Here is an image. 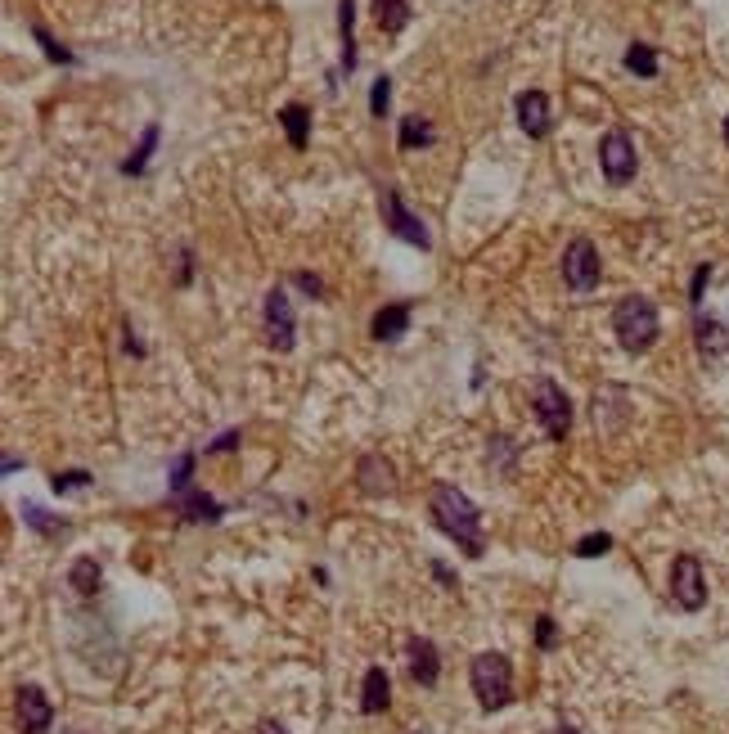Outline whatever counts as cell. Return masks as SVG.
I'll use <instances>...</instances> for the list:
<instances>
[{
	"label": "cell",
	"mask_w": 729,
	"mask_h": 734,
	"mask_svg": "<svg viewBox=\"0 0 729 734\" xmlns=\"http://www.w3.org/2000/svg\"><path fill=\"white\" fill-rule=\"evenodd\" d=\"M432 523L441 527V532L450 536V541L459 545V550L468 554V559H482L486 541H482V514H477V505L464 496L459 487H450V482H441V487H432Z\"/></svg>",
	"instance_id": "obj_1"
},
{
	"label": "cell",
	"mask_w": 729,
	"mask_h": 734,
	"mask_svg": "<svg viewBox=\"0 0 729 734\" xmlns=\"http://www.w3.org/2000/svg\"><path fill=\"white\" fill-rule=\"evenodd\" d=\"M612 334H617L621 352L644 356L648 347L657 343V334H662V320H657V307H653L648 298H639V293L621 298V302H617V311H612Z\"/></svg>",
	"instance_id": "obj_2"
},
{
	"label": "cell",
	"mask_w": 729,
	"mask_h": 734,
	"mask_svg": "<svg viewBox=\"0 0 729 734\" xmlns=\"http://www.w3.org/2000/svg\"><path fill=\"white\" fill-rule=\"evenodd\" d=\"M468 685H473L477 703H482V712H500V707L513 703V667L504 653L486 649L473 658V667H468Z\"/></svg>",
	"instance_id": "obj_3"
},
{
	"label": "cell",
	"mask_w": 729,
	"mask_h": 734,
	"mask_svg": "<svg viewBox=\"0 0 729 734\" xmlns=\"http://www.w3.org/2000/svg\"><path fill=\"white\" fill-rule=\"evenodd\" d=\"M189 473H194V455H176V464H171V509H176V514H185L189 523H221L225 518V509L216 505L212 496H203V491L194 487V478H189Z\"/></svg>",
	"instance_id": "obj_4"
},
{
	"label": "cell",
	"mask_w": 729,
	"mask_h": 734,
	"mask_svg": "<svg viewBox=\"0 0 729 734\" xmlns=\"http://www.w3.org/2000/svg\"><path fill=\"white\" fill-rule=\"evenodd\" d=\"M531 406H536V419L549 442H563L567 428H572V401H567V392L554 379H536L531 383Z\"/></svg>",
	"instance_id": "obj_5"
},
{
	"label": "cell",
	"mask_w": 729,
	"mask_h": 734,
	"mask_svg": "<svg viewBox=\"0 0 729 734\" xmlns=\"http://www.w3.org/2000/svg\"><path fill=\"white\" fill-rule=\"evenodd\" d=\"M378 208H383V226L392 230L396 239H405V244H414V248H423V253H428L432 235H428V226H423V221L414 217L410 208H405L401 190H392V185H387V190L378 194Z\"/></svg>",
	"instance_id": "obj_6"
},
{
	"label": "cell",
	"mask_w": 729,
	"mask_h": 734,
	"mask_svg": "<svg viewBox=\"0 0 729 734\" xmlns=\"http://www.w3.org/2000/svg\"><path fill=\"white\" fill-rule=\"evenodd\" d=\"M599 167H603V181H608V185L635 181V172H639L635 140H630L626 131H608V136L599 140Z\"/></svg>",
	"instance_id": "obj_7"
},
{
	"label": "cell",
	"mask_w": 729,
	"mask_h": 734,
	"mask_svg": "<svg viewBox=\"0 0 729 734\" xmlns=\"http://www.w3.org/2000/svg\"><path fill=\"white\" fill-rule=\"evenodd\" d=\"M671 599L684 613H698L707 604V577H702V563L693 554H675L671 563Z\"/></svg>",
	"instance_id": "obj_8"
},
{
	"label": "cell",
	"mask_w": 729,
	"mask_h": 734,
	"mask_svg": "<svg viewBox=\"0 0 729 734\" xmlns=\"http://www.w3.org/2000/svg\"><path fill=\"white\" fill-rule=\"evenodd\" d=\"M603 275V262H599V248L590 239H572L563 253V284L572 293H590Z\"/></svg>",
	"instance_id": "obj_9"
},
{
	"label": "cell",
	"mask_w": 729,
	"mask_h": 734,
	"mask_svg": "<svg viewBox=\"0 0 729 734\" xmlns=\"http://www.w3.org/2000/svg\"><path fill=\"white\" fill-rule=\"evenodd\" d=\"M261 316H266V343L275 347V352H293L297 343V316H293V302H288V293L270 289L266 293V307H261Z\"/></svg>",
	"instance_id": "obj_10"
},
{
	"label": "cell",
	"mask_w": 729,
	"mask_h": 734,
	"mask_svg": "<svg viewBox=\"0 0 729 734\" xmlns=\"http://www.w3.org/2000/svg\"><path fill=\"white\" fill-rule=\"evenodd\" d=\"M18 730L23 734H50L54 730V703L41 685H18Z\"/></svg>",
	"instance_id": "obj_11"
},
{
	"label": "cell",
	"mask_w": 729,
	"mask_h": 734,
	"mask_svg": "<svg viewBox=\"0 0 729 734\" xmlns=\"http://www.w3.org/2000/svg\"><path fill=\"white\" fill-rule=\"evenodd\" d=\"M513 113H518V127L527 131L531 140H545L554 131V113H549V95L545 91H522L513 100Z\"/></svg>",
	"instance_id": "obj_12"
},
{
	"label": "cell",
	"mask_w": 729,
	"mask_h": 734,
	"mask_svg": "<svg viewBox=\"0 0 729 734\" xmlns=\"http://www.w3.org/2000/svg\"><path fill=\"white\" fill-rule=\"evenodd\" d=\"M356 487L365 491V496H374V500L392 496V491H396V464L387 460V455H360Z\"/></svg>",
	"instance_id": "obj_13"
},
{
	"label": "cell",
	"mask_w": 729,
	"mask_h": 734,
	"mask_svg": "<svg viewBox=\"0 0 729 734\" xmlns=\"http://www.w3.org/2000/svg\"><path fill=\"white\" fill-rule=\"evenodd\" d=\"M698 356L711 370L720 361H729V325H720L716 316H698Z\"/></svg>",
	"instance_id": "obj_14"
},
{
	"label": "cell",
	"mask_w": 729,
	"mask_h": 734,
	"mask_svg": "<svg viewBox=\"0 0 729 734\" xmlns=\"http://www.w3.org/2000/svg\"><path fill=\"white\" fill-rule=\"evenodd\" d=\"M405 658H410V676L419 680L423 689H432L441 680V658H437V644H432V640L414 635V640L405 644Z\"/></svg>",
	"instance_id": "obj_15"
},
{
	"label": "cell",
	"mask_w": 729,
	"mask_h": 734,
	"mask_svg": "<svg viewBox=\"0 0 729 734\" xmlns=\"http://www.w3.org/2000/svg\"><path fill=\"white\" fill-rule=\"evenodd\" d=\"M594 424H599L603 433H621V424H626V392L621 388L594 392Z\"/></svg>",
	"instance_id": "obj_16"
},
{
	"label": "cell",
	"mask_w": 729,
	"mask_h": 734,
	"mask_svg": "<svg viewBox=\"0 0 729 734\" xmlns=\"http://www.w3.org/2000/svg\"><path fill=\"white\" fill-rule=\"evenodd\" d=\"M387 703H392V680H387L383 667H369L365 685H360V712L378 716V712H387Z\"/></svg>",
	"instance_id": "obj_17"
},
{
	"label": "cell",
	"mask_w": 729,
	"mask_h": 734,
	"mask_svg": "<svg viewBox=\"0 0 729 734\" xmlns=\"http://www.w3.org/2000/svg\"><path fill=\"white\" fill-rule=\"evenodd\" d=\"M410 316H414V307H410V302H392V307H383V311H378V316H374V325H369V329H374V338H378V343H396V338H401L405 329H410Z\"/></svg>",
	"instance_id": "obj_18"
},
{
	"label": "cell",
	"mask_w": 729,
	"mask_h": 734,
	"mask_svg": "<svg viewBox=\"0 0 729 734\" xmlns=\"http://www.w3.org/2000/svg\"><path fill=\"white\" fill-rule=\"evenodd\" d=\"M338 37H342V73H356V0H338Z\"/></svg>",
	"instance_id": "obj_19"
},
{
	"label": "cell",
	"mask_w": 729,
	"mask_h": 734,
	"mask_svg": "<svg viewBox=\"0 0 729 734\" xmlns=\"http://www.w3.org/2000/svg\"><path fill=\"white\" fill-rule=\"evenodd\" d=\"M414 19L410 0H374V23L387 32V37H396V32H405Z\"/></svg>",
	"instance_id": "obj_20"
},
{
	"label": "cell",
	"mask_w": 729,
	"mask_h": 734,
	"mask_svg": "<svg viewBox=\"0 0 729 734\" xmlns=\"http://www.w3.org/2000/svg\"><path fill=\"white\" fill-rule=\"evenodd\" d=\"M279 122H284L288 145H293L297 154H302L306 140H311V113H306L302 104H284V109H279Z\"/></svg>",
	"instance_id": "obj_21"
},
{
	"label": "cell",
	"mask_w": 729,
	"mask_h": 734,
	"mask_svg": "<svg viewBox=\"0 0 729 734\" xmlns=\"http://www.w3.org/2000/svg\"><path fill=\"white\" fill-rule=\"evenodd\" d=\"M158 140H162V127H158V122H153V127H144V140L135 145V154L122 163V172H126V176H140L144 167H149V158H153V149H158Z\"/></svg>",
	"instance_id": "obj_22"
},
{
	"label": "cell",
	"mask_w": 729,
	"mask_h": 734,
	"mask_svg": "<svg viewBox=\"0 0 729 734\" xmlns=\"http://www.w3.org/2000/svg\"><path fill=\"white\" fill-rule=\"evenodd\" d=\"M18 514H23V523L32 527L36 536H63V532H68V523H63V518L45 514V509H41V505H32V500H27V505L18 509Z\"/></svg>",
	"instance_id": "obj_23"
},
{
	"label": "cell",
	"mask_w": 729,
	"mask_h": 734,
	"mask_svg": "<svg viewBox=\"0 0 729 734\" xmlns=\"http://www.w3.org/2000/svg\"><path fill=\"white\" fill-rule=\"evenodd\" d=\"M99 577H104V572H99V563L90 559V554H86V559H77V563H72V572H68L72 590H77V595H86V599L99 590Z\"/></svg>",
	"instance_id": "obj_24"
},
{
	"label": "cell",
	"mask_w": 729,
	"mask_h": 734,
	"mask_svg": "<svg viewBox=\"0 0 729 734\" xmlns=\"http://www.w3.org/2000/svg\"><path fill=\"white\" fill-rule=\"evenodd\" d=\"M432 140H437L432 122H423L419 113H414V118H401V149H419V145H432Z\"/></svg>",
	"instance_id": "obj_25"
},
{
	"label": "cell",
	"mask_w": 729,
	"mask_h": 734,
	"mask_svg": "<svg viewBox=\"0 0 729 734\" xmlns=\"http://www.w3.org/2000/svg\"><path fill=\"white\" fill-rule=\"evenodd\" d=\"M626 68L635 77H657V50L644 46V41H635V46L626 50Z\"/></svg>",
	"instance_id": "obj_26"
},
{
	"label": "cell",
	"mask_w": 729,
	"mask_h": 734,
	"mask_svg": "<svg viewBox=\"0 0 729 734\" xmlns=\"http://www.w3.org/2000/svg\"><path fill=\"white\" fill-rule=\"evenodd\" d=\"M387 104H392V77L378 73L374 86H369V113H374V118H387Z\"/></svg>",
	"instance_id": "obj_27"
},
{
	"label": "cell",
	"mask_w": 729,
	"mask_h": 734,
	"mask_svg": "<svg viewBox=\"0 0 729 734\" xmlns=\"http://www.w3.org/2000/svg\"><path fill=\"white\" fill-rule=\"evenodd\" d=\"M486 460H491L495 469L509 478V473H513V442H509V437H491V446H486Z\"/></svg>",
	"instance_id": "obj_28"
},
{
	"label": "cell",
	"mask_w": 729,
	"mask_h": 734,
	"mask_svg": "<svg viewBox=\"0 0 729 734\" xmlns=\"http://www.w3.org/2000/svg\"><path fill=\"white\" fill-rule=\"evenodd\" d=\"M50 487H54V496H68V491L90 487V473L86 469H63V473H54L50 478Z\"/></svg>",
	"instance_id": "obj_29"
},
{
	"label": "cell",
	"mask_w": 729,
	"mask_h": 734,
	"mask_svg": "<svg viewBox=\"0 0 729 734\" xmlns=\"http://www.w3.org/2000/svg\"><path fill=\"white\" fill-rule=\"evenodd\" d=\"M612 550V536L608 532H594V536H581V541H576V559H599V554H608Z\"/></svg>",
	"instance_id": "obj_30"
},
{
	"label": "cell",
	"mask_w": 729,
	"mask_h": 734,
	"mask_svg": "<svg viewBox=\"0 0 729 734\" xmlns=\"http://www.w3.org/2000/svg\"><path fill=\"white\" fill-rule=\"evenodd\" d=\"M32 37L41 41L45 59H54V64H77V55H68V50H63L59 41H54V37H50V32H45V28H32Z\"/></svg>",
	"instance_id": "obj_31"
},
{
	"label": "cell",
	"mask_w": 729,
	"mask_h": 734,
	"mask_svg": "<svg viewBox=\"0 0 729 734\" xmlns=\"http://www.w3.org/2000/svg\"><path fill=\"white\" fill-rule=\"evenodd\" d=\"M554 644H558V626H554V617L540 613V617H536V649H554Z\"/></svg>",
	"instance_id": "obj_32"
},
{
	"label": "cell",
	"mask_w": 729,
	"mask_h": 734,
	"mask_svg": "<svg viewBox=\"0 0 729 734\" xmlns=\"http://www.w3.org/2000/svg\"><path fill=\"white\" fill-rule=\"evenodd\" d=\"M707 280H711V262H702L698 271H693V284H689V302H693V307H702V293H707Z\"/></svg>",
	"instance_id": "obj_33"
},
{
	"label": "cell",
	"mask_w": 729,
	"mask_h": 734,
	"mask_svg": "<svg viewBox=\"0 0 729 734\" xmlns=\"http://www.w3.org/2000/svg\"><path fill=\"white\" fill-rule=\"evenodd\" d=\"M293 284H297V289H302V293H311V298H324V280H320V275H311V271H297V275H293Z\"/></svg>",
	"instance_id": "obj_34"
},
{
	"label": "cell",
	"mask_w": 729,
	"mask_h": 734,
	"mask_svg": "<svg viewBox=\"0 0 729 734\" xmlns=\"http://www.w3.org/2000/svg\"><path fill=\"white\" fill-rule=\"evenodd\" d=\"M194 280V253L189 248H180V271H176V284H189Z\"/></svg>",
	"instance_id": "obj_35"
},
{
	"label": "cell",
	"mask_w": 729,
	"mask_h": 734,
	"mask_svg": "<svg viewBox=\"0 0 729 734\" xmlns=\"http://www.w3.org/2000/svg\"><path fill=\"white\" fill-rule=\"evenodd\" d=\"M432 577H437V581H441V586H446V590H455V586H459V581H455V572H450V568H446V563H441V559H432Z\"/></svg>",
	"instance_id": "obj_36"
},
{
	"label": "cell",
	"mask_w": 729,
	"mask_h": 734,
	"mask_svg": "<svg viewBox=\"0 0 729 734\" xmlns=\"http://www.w3.org/2000/svg\"><path fill=\"white\" fill-rule=\"evenodd\" d=\"M239 446V433H221L212 446H207V455H221V451H234Z\"/></svg>",
	"instance_id": "obj_37"
},
{
	"label": "cell",
	"mask_w": 729,
	"mask_h": 734,
	"mask_svg": "<svg viewBox=\"0 0 729 734\" xmlns=\"http://www.w3.org/2000/svg\"><path fill=\"white\" fill-rule=\"evenodd\" d=\"M257 734H288V730H284L279 721H261V725H257Z\"/></svg>",
	"instance_id": "obj_38"
},
{
	"label": "cell",
	"mask_w": 729,
	"mask_h": 734,
	"mask_svg": "<svg viewBox=\"0 0 729 734\" xmlns=\"http://www.w3.org/2000/svg\"><path fill=\"white\" fill-rule=\"evenodd\" d=\"M558 734H576V730H572V725H558Z\"/></svg>",
	"instance_id": "obj_39"
},
{
	"label": "cell",
	"mask_w": 729,
	"mask_h": 734,
	"mask_svg": "<svg viewBox=\"0 0 729 734\" xmlns=\"http://www.w3.org/2000/svg\"><path fill=\"white\" fill-rule=\"evenodd\" d=\"M725 145H729V118H725Z\"/></svg>",
	"instance_id": "obj_40"
},
{
	"label": "cell",
	"mask_w": 729,
	"mask_h": 734,
	"mask_svg": "<svg viewBox=\"0 0 729 734\" xmlns=\"http://www.w3.org/2000/svg\"><path fill=\"white\" fill-rule=\"evenodd\" d=\"M419 734H423V730H419Z\"/></svg>",
	"instance_id": "obj_41"
}]
</instances>
